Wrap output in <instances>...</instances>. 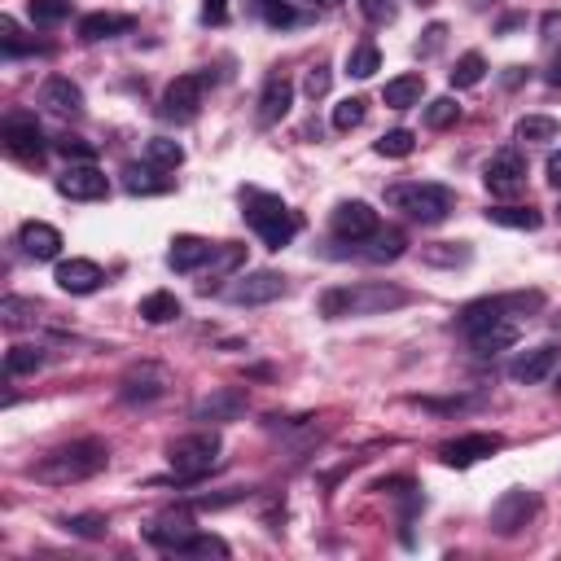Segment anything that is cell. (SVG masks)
<instances>
[{"label":"cell","instance_id":"obj_43","mask_svg":"<svg viewBox=\"0 0 561 561\" xmlns=\"http://www.w3.org/2000/svg\"><path fill=\"white\" fill-rule=\"evenodd\" d=\"M0 49H5V57H22V53H31L36 44L31 40H22V31H18V22L14 18H0Z\"/></svg>","mask_w":561,"mask_h":561},{"label":"cell","instance_id":"obj_19","mask_svg":"<svg viewBox=\"0 0 561 561\" xmlns=\"http://www.w3.org/2000/svg\"><path fill=\"white\" fill-rule=\"evenodd\" d=\"M404 250H408V237L399 233V228H377L364 242H351V255L369 259V263H395Z\"/></svg>","mask_w":561,"mask_h":561},{"label":"cell","instance_id":"obj_5","mask_svg":"<svg viewBox=\"0 0 561 561\" xmlns=\"http://www.w3.org/2000/svg\"><path fill=\"white\" fill-rule=\"evenodd\" d=\"M246 220L263 237L268 250L290 246V237L299 233V220L290 215V206H285L281 198H272V193H246Z\"/></svg>","mask_w":561,"mask_h":561},{"label":"cell","instance_id":"obj_55","mask_svg":"<svg viewBox=\"0 0 561 561\" xmlns=\"http://www.w3.org/2000/svg\"><path fill=\"white\" fill-rule=\"evenodd\" d=\"M557 220H561V206H557Z\"/></svg>","mask_w":561,"mask_h":561},{"label":"cell","instance_id":"obj_37","mask_svg":"<svg viewBox=\"0 0 561 561\" xmlns=\"http://www.w3.org/2000/svg\"><path fill=\"white\" fill-rule=\"evenodd\" d=\"M561 128L557 119H548V114H526V119H518V141H553Z\"/></svg>","mask_w":561,"mask_h":561},{"label":"cell","instance_id":"obj_6","mask_svg":"<svg viewBox=\"0 0 561 561\" xmlns=\"http://www.w3.org/2000/svg\"><path fill=\"white\" fill-rule=\"evenodd\" d=\"M544 307V294L531 290V294H496V299H478L461 312V329L474 334V329L491 325V320H518V316H531Z\"/></svg>","mask_w":561,"mask_h":561},{"label":"cell","instance_id":"obj_4","mask_svg":"<svg viewBox=\"0 0 561 561\" xmlns=\"http://www.w3.org/2000/svg\"><path fill=\"white\" fill-rule=\"evenodd\" d=\"M220 434L215 430H198V434H185V439H176L167 448V461H171V474L180 478V483H198L202 474H211L215 465H220Z\"/></svg>","mask_w":561,"mask_h":561},{"label":"cell","instance_id":"obj_1","mask_svg":"<svg viewBox=\"0 0 561 561\" xmlns=\"http://www.w3.org/2000/svg\"><path fill=\"white\" fill-rule=\"evenodd\" d=\"M110 465V448L101 439H75L66 448H53L49 456H40L31 465V478L44 487H75V483H88L97 478L101 469Z\"/></svg>","mask_w":561,"mask_h":561},{"label":"cell","instance_id":"obj_32","mask_svg":"<svg viewBox=\"0 0 561 561\" xmlns=\"http://www.w3.org/2000/svg\"><path fill=\"white\" fill-rule=\"evenodd\" d=\"M145 163L158 167V171H176L180 163H185V145L167 141V136H154V141H145Z\"/></svg>","mask_w":561,"mask_h":561},{"label":"cell","instance_id":"obj_10","mask_svg":"<svg viewBox=\"0 0 561 561\" xmlns=\"http://www.w3.org/2000/svg\"><path fill=\"white\" fill-rule=\"evenodd\" d=\"M483 180H487V189L496 193V198H518V193L526 189V158H522V150H513V145L496 150L491 154V163L483 167Z\"/></svg>","mask_w":561,"mask_h":561},{"label":"cell","instance_id":"obj_21","mask_svg":"<svg viewBox=\"0 0 561 561\" xmlns=\"http://www.w3.org/2000/svg\"><path fill=\"white\" fill-rule=\"evenodd\" d=\"M40 106L62 114V119H75V114L84 110V93H79V84H71L66 75H53V79H44V88H40Z\"/></svg>","mask_w":561,"mask_h":561},{"label":"cell","instance_id":"obj_49","mask_svg":"<svg viewBox=\"0 0 561 561\" xmlns=\"http://www.w3.org/2000/svg\"><path fill=\"white\" fill-rule=\"evenodd\" d=\"M443 36H448V27H443V22H434V27L426 31V40L417 44V53H421V57H434V53L443 49Z\"/></svg>","mask_w":561,"mask_h":561},{"label":"cell","instance_id":"obj_23","mask_svg":"<svg viewBox=\"0 0 561 561\" xmlns=\"http://www.w3.org/2000/svg\"><path fill=\"white\" fill-rule=\"evenodd\" d=\"M145 535H150V544L167 548V553H180V548H185L193 535H198V526H193L189 513H167V518H158Z\"/></svg>","mask_w":561,"mask_h":561},{"label":"cell","instance_id":"obj_11","mask_svg":"<svg viewBox=\"0 0 561 561\" xmlns=\"http://www.w3.org/2000/svg\"><path fill=\"white\" fill-rule=\"evenodd\" d=\"M57 193L71 202H101L110 193V180H106V171H97L93 163H71L57 176Z\"/></svg>","mask_w":561,"mask_h":561},{"label":"cell","instance_id":"obj_48","mask_svg":"<svg viewBox=\"0 0 561 561\" xmlns=\"http://www.w3.org/2000/svg\"><path fill=\"white\" fill-rule=\"evenodd\" d=\"M303 93L312 97V101H320L329 93V66H316V71H307V79H303Z\"/></svg>","mask_w":561,"mask_h":561},{"label":"cell","instance_id":"obj_27","mask_svg":"<svg viewBox=\"0 0 561 561\" xmlns=\"http://www.w3.org/2000/svg\"><path fill=\"white\" fill-rule=\"evenodd\" d=\"M421 93H426V75H417V71H408V75H395L391 84L382 88V101L391 110H408V106H417Z\"/></svg>","mask_w":561,"mask_h":561},{"label":"cell","instance_id":"obj_15","mask_svg":"<svg viewBox=\"0 0 561 561\" xmlns=\"http://www.w3.org/2000/svg\"><path fill=\"white\" fill-rule=\"evenodd\" d=\"M496 452H500V439H496V434H461V439L443 443V448H439V461L452 465V469H469V465L483 461V456H496Z\"/></svg>","mask_w":561,"mask_h":561},{"label":"cell","instance_id":"obj_42","mask_svg":"<svg viewBox=\"0 0 561 561\" xmlns=\"http://www.w3.org/2000/svg\"><path fill=\"white\" fill-rule=\"evenodd\" d=\"M36 312H40V303L18 299V294L0 299V320H5V325H27V320H36Z\"/></svg>","mask_w":561,"mask_h":561},{"label":"cell","instance_id":"obj_36","mask_svg":"<svg viewBox=\"0 0 561 561\" xmlns=\"http://www.w3.org/2000/svg\"><path fill=\"white\" fill-rule=\"evenodd\" d=\"M62 526L79 540H101V535L110 531V522L101 518V513H75V518H62Z\"/></svg>","mask_w":561,"mask_h":561},{"label":"cell","instance_id":"obj_18","mask_svg":"<svg viewBox=\"0 0 561 561\" xmlns=\"http://www.w3.org/2000/svg\"><path fill=\"white\" fill-rule=\"evenodd\" d=\"M246 412V391H237V386H224V391H211L206 399L193 404V421H237Z\"/></svg>","mask_w":561,"mask_h":561},{"label":"cell","instance_id":"obj_9","mask_svg":"<svg viewBox=\"0 0 561 561\" xmlns=\"http://www.w3.org/2000/svg\"><path fill=\"white\" fill-rule=\"evenodd\" d=\"M167 386H171V373L163 369V364L141 360L119 377V399L123 404H154V399L167 395Z\"/></svg>","mask_w":561,"mask_h":561},{"label":"cell","instance_id":"obj_54","mask_svg":"<svg viewBox=\"0 0 561 561\" xmlns=\"http://www.w3.org/2000/svg\"><path fill=\"white\" fill-rule=\"evenodd\" d=\"M303 5H342V0H303Z\"/></svg>","mask_w":561,"mask_h":561},{"label":"cell","instance_id":"obj_41","mask_svg":"<svg viewBox=\"0 0 561 561\" xmlns=\"http://www.w3.org/2000/svg\"><path fill=\"white\" fill-rule=\"evenodd\" d=\"M412 150H417V136H412L408 128H395V132H386L382 141H377V154L382 158H408Z\"/></svg>","mask_w":561,"mask_h":561},{"label":"cell","instance_id":"obj_17","mask_svg":"<svg viewBox=\"0 0 561 561\" xmlns=\"http://www.w3.org/2000/svg\"><path fill=\"white\" fill-rule=\"evenodd\" d=\"M557 360H561V347H553V342H544V347H535V351H522V356H513V360H509V377H513V382L535 386V382H544V377L557 369Z\"/></svg>","mask_w":561,"mask_h":561},{"label":"cell","instance_id":"obj_24","mask_svg":"<svg viewBox=\"0 0 561 561\" xmlns=\"http://www.w3.org/2000/svg\"><path fill=\"white\" fill-rule=\"evenodd\" d=\"M18 246L27 250L31 259H57L62 255V233H57L53 224H44V220H31V224H22Z\"/></svg>","mask_w":561,"mask_h":561},{"label":"cell","instance_id":"obj_2","mask_svg":"<svg viewBox=\"0 0 561 561\" xmlns=\"http://www.w3.org/2000/svg\"><path fill=\"white\" fill-rule=\"evenodd\" d=\"M408 294L399 285L386 281H364V285H334V290L320 294V316L325 320H342V316H382L404 307Z\"/></svg>","mask_w":561,"mask_h":561},{"label":"cell","instance_id":"obj_40","mask_svg":"<svg viewBox=\"0 0 561 561\" xmlns=\"http://www.w3.org/2000/svg\"><path fill=\"white\" fill-rule=\"evenodd\" d=\"M31 22L36 27H57L66 14H71V0H31Z\"/></svg>","mask_w":561,"mask_h":561},{"label":"cell","instance_id":"obj_29","mask_svg":"<svg viewBox=\"0 0 561 561\" xmlns=\"http://www.w3.org/2000/svg\"><path fill=\"white\" fill-rule=\"evenodd\" d=\"M180 312H185V307H180V299L167 290H154L141 299V320H150V325H171Z\"/></svg>","mask_w":561,"mask_h":561},{"label":"cell","instance_id":"obj_12","mask_svg":"<svg viewBox=\"0 0 561 561\" xmlns=\"http://www.w3.org/2000/svg\"><path fill=\"white\" fill-rule=\"evenodd\" d=\"M531 518H535V496L522 487L505 491V496L491 505V526H496V535H518Z\"/></svg>","mask_w":561,"mask_h":561},{"label":"cell","instance_id":"obj_8","mask_svg":"<svg viewBox=\"0 0 561 561\" xmlns=\"http://www.w3.org/2000/svg\"><path fill=\"white\" fill-rule=\"evenodd\" d=\"M290 294V281L281 277V272L272 268H259V272H242V277H233V285L224 290V299L233 307H263V303H277Z\"/></svg>","mask_w":561,"mask_h":561},{"label":"cell","instance_id":"obj_14","mask_svg":"<svg viewBox=\"0 0 561 561\" xmlns=\"http://www.w3.org/2000/svg\"><path fill=\"white\" fill-rule=\"evenodd\" d=\"M329 224H334L338 242H364L369 233L382 228V224H377V211L369 202H338L334 206V220H329Z\"/></svg>","mask_w":561,"mask_h":561},{"label":"cell","instance_id":"obj_3","mask_svg":"<svg viewBox=\"0 0 561 561\" xmlns=\"http://www.w3.org/2000/svg\"><path fill=\"white\" fill-rule=\"evenodd\" d=\"M386 206L404 211L417 224H443L456 206V193L448 185H430V180H404V185L386 189Z\"/></svg>","mask_w":561,"mask_h":561},{"label":"cell","instance_id":"obj_31","mask_svg":"<svg viewBox=\"0 0 561 561\" xmlns=\"http://www.w3.org/2000/svg\"><path fill=\"white\" fill-rule=\"evenodd\" d=\"M421 259L430 263V268H465L469 259H474V250H469L465 242H434L421 250Z\"/></svg>","mask_w":561,"mask_h":561},{"label":"cell","instance_id":"obj_52","mask_svg":"<svg viewBox=\"0 0 561 561\" xmlns=\"http://www.w3.org/2000/svg\"><path fill=\"white\" fill-rule=\"evenodd\" d=\"M548 185L561 189V150H553V158H548Z\"/></svg>","mask_w":561,"mask_h":561},{"label":"cell","instance_id":"obj_16","mask_svg":"<svg viewBox=\"0 0 561 561\" xmlns=\"http://www.w3.org/2000/svg\"><path fill=\"white\" fill-rule=\"evenodd\" d=\"M53 281H57V290H66V294H97L106 272H101V263H93V259H62Z\"/></svg>","mask_w":561,"mask_h":561},{"label":"cell","instance_id":"obj_38","mask_svg":"<svg viewBox=\"0 0 561 561\" xmlns=\"http://www.w3.org/2000/svg\"><path fill=\"white\" fill-rule=\"evenodd\" d=\"M456 119H461V106H456V97H434L430 106H426V128H434V132L452 128Z\"/></svg>","mask_w":561,"mask_h":561},{"label":"cell","instance_id":"obj_45","mask_svg":"<svg viewBox=\"0 0 561 561\" xmlns=\"http://www.w3.org/2000/svg\"><path fill=\"white\" fill-rule=\"evenodd\" d=\"M259 14L268 18V27H294V22H299V14H294L285 0H259Z\"/></svg>","mask_w":561,"mask_h":561},{"label":"cell","instance_id":"obj_51","mask_svg":"<svg viewBox=\"0 0 561 561\" xmlns=\"http://www.w3.org/2000/svg\"><path fill=\"white\" fill-rule=\"evenodd\" d=\"M377 491H391V496H404V491H412L408 478H386V483H377Z\"/></svg>","mask_w":561,"mask_h":561},{"label":"cell","instance_id":"obj_7","mask_svg":"<svg viewBox=\"0 0 561 561\" xmlns=\"http://www.w3.org/2000/svg\"><path fill=\"white\" fill-rule=\"evenodd\" d=\"M206 84H211V71H189V75H176L163 93V119L171 123H193L202 110V97H206Z\"/></svg>","mask_w":561,"mask_h":561},{"label":"cell","instance_id":"obj_35","mask_svg":"<svg viewBox=\"0 0 561 561\" xmlns=\"http://www.w3.org/2000/svg\"><path fill=\"white\" fill-rule=\"evenodd\" d=\"M40 364H44V351H40V347H9V356H5V377L36 373Z\"/></svg>","mask_w":561,"mask_h":561},{"label":"cell","instance_id":"obj_13","mask_svg":"<svg viewBox=\"0 0 561 561\" xmlns=\"http://www.w3.org/2000/svg\"><path fill=\"white\" fill-rule=\"evenodd\" d=\"M0 141H5V150L22 158V163H40L44 158V132L36 119H5V128H0Z\"/></svg>","mask_w":561,"mask_h":561},{"label":"cell","instance_id":"obj_30","mask_svg":"<svg viewBox=\"0 0 561 561\" xmlns=\"http://www.w3.org/2000/svg\"><path fill=\"white\" fill-rule=\"evenodd\" d=\"M123 189L128 193H141V198H150V193H167L171 189V180H158V167H123Z\"/></svg>","mask_w":561,"mask_h":561},{"label":"cell","instance_id":"obj_44","mask_svg":"<svg viewBox=\"0 0 561 561\" xmlns=\"http://www.w3.org/2000/svg\"><path fill=\"white\" fill-rule=\"evenodd\" d=\"M176 557H228V544L220 540V535H193Z\"/></svg>","mask_w":561,"mask_h":561},{"label":"cell","instance_id":"obj_26","mask_svg":"<svg viewBox=\"0 0 561 561\" xmlns=\"http://www.w3.org/2000/svg\"><path fill=\"white\" fill-rule=\"evenodd\" d=\"M211 255H215V246L202 242V237H176L167 250V263L176 272H198L202 263H211Z\"/></svg>","mask_w":561,"mask_h":561},{"label":"cell","instance_id":"obj_46","mask_svg":"<svg viewBox=\"0 0 561 561\" xmlns=\"http://www.w3.org/2000/svg\"><path fill=\"white\" fill-rule=\"evenodd\" d=\"M53 150L62 154V158H79V163H93V158H97V150L84 141V136H62V141L53 145Z\"/></svg>","mask_w":561,"mask_h":561},{"label":"cell","instance_id":"obj_53","mask_svg":"<svg viewBox=\"0 0 561 561\" xmlns=\"http://www.w3.org/2000/svg\"><path fill=\"white\" fill-rule=\"evenodd\" d=\"M548 84H561V57L553 62V71H548Z\"/></svg>","mask_w":561,"mask_h":561},{"label":"cell","instance_id":"obj_33","mask_svg":"<svg viewBox=\"0 0 561 561\" xmlns=\"http://www.w3.org/2000/svg\"><path fill=\"white\" fill-rule=\"evenodd\" d=\"M483 75H487V57L483 53H465V57H456V66H452V88H478L483 84Z\"/></svg>","mask_w":561,"mask_h":561},{"label":"cell","instance_id":"obj_20","mask_svg":"<svg viewBox=\"0 0 561 561\" xmlns=\"http://www.w3.org/2000/svg\"><path fill=\"white\" fill-rule=\"evenodd\" d=\"M294 106V84L285 75H268L263 79V93H259V123L263 128H272V123H281L285 114Z\"/></svg>","mask_w":561,"mask_h":561},{"label":"cell","instance_id":"obj_28","mask_svg":"<svg viewBox=\"0 0 561 561\" xmlns=\"http://www.w3.org/2000/svg\"><path fill=\"white\" fill-rule=\"evenodd\" d=\"M487 220L500 224V228H518V233H535L544 224V215L535 206H518V202H505V206H487Z\"/></svg>","mask_w":561,"mask_h":561},{"label":"cell","instance_id":"obj_34","mask_svg":"<svg viewBox=\"0 0 561 561\" xmlns=\"http://www.w3.org/2000/svg\"><path fill=\"white\" fill-rule=\"evenodd\" d=\"M382 71V53H377V44H356V49H351V57H347V75L351 79H369V75H377Z\"/></svg>","mask_w":561,"mask_h":561},{"label":"cell","instance_id":"obj_47","mask_svg":"<svg viewBox=\"0 0 561 561\" xmlns=\"http://www.w3.org/2000/svg\"><path fill=\"white\" fill-rule=\"evenodd\" d=\"M360 9L369 22H395V14H399L395 0H360Z\"/></svg>","mask_w":561,"mask_h":561},{"label":"cell","instance_id":"obj_25","mask_svg":"<svg viewBox=\"0 0 561 561\" xmlns=\"http://www.w3.org/2000/svg\"><path fill=\"white\" fill-rule=\"evenodd\" d=\"M136 27V18L128 14H84L79 18V40L97 44V40H114V36H128Z\"/></svg>","mask_w":561,"mask_h":561},{"label":"cell","instance_id":"obj_22","mask_svg":"<svg viewBox=\"0 0 561 561\" xmlns=\"http://www.w3.org/2000/svg\"><path fill=\"white\" fill-rule=\"evenodd\" d=\"M518 320H491V325L483 329H474L469 334V347L478 351V356H500V351H509V347H518Z\"/></svg>","mask_w":561,"mask_h":561},{"label":"cell","instance_id":"obj_39","mask_svg":"<svg viewBox=\"0 0 561 561\" xmlns=\"http://www.w3.org/2000/svg\"><path fill=\"white\" fill-rule=\"evenodd\" d=\"M364 114H369V101H364V97H347V101H338V106H334V128H338V132L360 128V123H364Z\"/></svg>","mask_w":561,"mask_h":561},{"label":"cell","instance_id":"obj_50","mask_svg":"<svg viewBox=\"0 0 561 561\" xmlns=\"http://www.w3.org/2000/svg\"><path fill=\"white\" fill-rule=\"evenodd\" d=\"M202 22H215V27L228 22V0H206V5H202Z\"/></svg>","mask_w":561,"mask_h":561}]
</instances>
